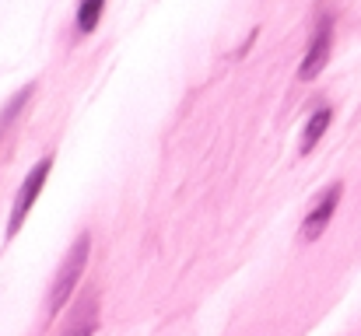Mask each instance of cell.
Masks as SVG:
<instances>
[{"label":"cell","instance_id":"cell-2","mask_svg":"<svg viewBox=\"0 0 361 336\" xmlns=\"http://www.w3.org/2000/svg\"><path fill=\"white\" fill-rule=\"evenodd\" d=\"M49 168H53V161L49 158H42L28 175H25V182H21V189H18V197H14V207H11V221H7V238H14L18 231H21V224L25 218L32 214V207H35V200H39V193H42V186H46V179H49Z\"/></svg>","mask_w":361,"mask_h":336},{"label":"cell","instance_id":"cell-3","mask_svg":"<svg viewBox=\"0 0 361 336\" xmlns=\"http://www.w3.org/2000/svg\"><path fill=\"white\" fill-rule=\"evenodd\" d=\"M330 49H334V18H323V21L316 25V32H312V42H309L305 56H302L298 77H302V81H312V77L326 67Z\"/></svg>","mask_w":361,"mask_h":336},{"label":"cell","instance_id":"cell-7","mask_svg":"<svg viewBox=\"0 0 361 336\" xmlns=\"http://www.w3.org/2000/svg\"><path fill=\"white\" fill-rule=\"evenodd\" d=\"M102 7H106V0H85L81 11H78V28L81 32H95V25L102 18Z\"/></svg>","mask_w":361,"mask_h":336},{"label":"cell","instance_id":"cell-6","mask_svg":"<svg viewBox=\"0 0 361 336\" xmlns=\"http://www.w3.org/2000/svg\"><path fill=\"white\" fill-rule=\"evenodd\" d=\"M330 123H334V109H330V106H323V109H316L309 116V123H305V130H302V154H309V151L323 140V133L330 130Z\"/></svg>","mask_w":361,"mask_h":336},{"label":"cell","instance_id":"cell-1","mask_svg":"<svg viewBox=\"0 0 361 336\" xmlns=\"http://www.w3.org/2000/svg\"><path fill=\"white\" fill-rule=\"evenodd\" d=\"M88 252H92V235H78V242L71 245L67 259L60 263L53 284H49V294H46V319H56L60 309L71 301L78 280L85 277V266H88Z\"/></svg>","mask_w":361,"mask_h":336},{"label":"cell","instance_id":"cell-5","mask_svg":"<svg viewBox=\"0 0 361 336\" xmlns=\"http://www.w3.org/2000/svg\"><path fill=\"white\" fill-rule=\"evenodd\" d=\"M95 333H99V298L92 294V298L81 301V309L74 312L71 326L60 336H95Z\"/></svg>","mask_w":361,"mask_h":336},{"label":"cell","instance_id":"cell-4","mask_svg":"<svg viewBox=\"0 0 361 336\" xmlns=\"http://www.w3.org/2000/svg\"><path fill=\"white\" fill-rule=\"evenodd\" d=\"M341 197H344V186L334 182V186L312 204V211H309L305 221H302V242H316V238L326 231V224L334 221V214H337V207H341Z\"/></svg>","mask_w":361,"mask_h":336}]
</instances>
